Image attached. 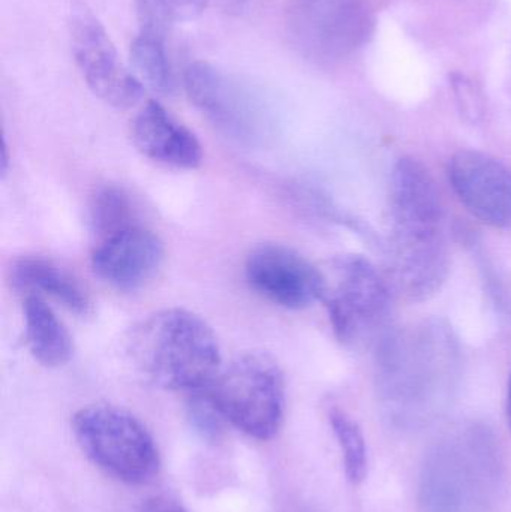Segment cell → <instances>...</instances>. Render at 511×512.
Instances as JSON below:
<instances>
[{
    "label": "cell",
    "mask_w": 511,
    "mask_h": 512,
    "mask_svg": "<svg viewBox=\"0 0 511 512\" xmlns=\"http://www.w3.org/2000/svg\"><path fill=\"white\" fill-rule=\"evenodd\" d=\"M390 221V282L408 300H426L446 282L449 251L440 192L417 159L401 158L393 167Z\"/></svg>",
    "instance_id": "6da1fadb"
},
{
    "label": "cell",
    "mask_w": 511,
    "mask_h": 512,
    "mask_svg": "<svg viewBox=\"0 0 511 512\" xmlns=\"http://www.w3.org/2000/svg\"><path fill=\"white\" fill-rule=\"evenodd\" d=\"M503 451L482 424L456 427L423 459L419 480L422 512H492L506 481Z\"/></svg>",
    "instance_id": "7a4b0ae2"
},
{
    "label": "cell",
    "mask_w": 511,
    "mask_h": 512,
    "mask_svg": "<svg viewBox=\"0 0 511 512\" xmlns=\"http://www.w3.org/2000/svg\"><path fill=\"white\" fill-rule=\"evenodd\" d=\"M126 355L156 387L168 391L204 390L222 367L221 348L212 327L191 310H158L134 325Z\"/></svg>",
    "instance_id": "3957f363"
},
{
    "label": "cell",
    "mask_w": 511,
    "mask_h": 512,
    "mask_svg": "<svg viewBox=\"0 0 511 512\" xmlns=\"http://www.w3.org/2000/svg\"><path fill=\"white\" fill-rule=\"evenodd\" d=\"M207 396L231 426L257 441L278 435L285 417V379L275 358L246 352L221 367Z\"/></svg>",
    "instance_id": "277c9868"
},
{
    "label": "cell",
    "mask_w": 511,
    "mask_h": 512,
    "mask_svg": "<svg viewBox=\"0 0 511 512\" xmlns=\"http://www.w3.org/2000/svg\"><path fill=\"white\" fill-rule=\"evenodd\" d=\"M71 424L78 447L96 468L128 486L155 480L161 468L158 447L131 412L113 405L84 406Z\"/></svg>",
    "instance_id": "5b68a950"
},
{
    "label": "cell",
    "mask_w": 511,
    "mask_h": 512,
    "mask_svg": "<svg viewBox=\"0 0 511 512\" xmlns=\"http://www.w3.org/2000/svg\"><path fill=\"white\" fill-rule=\"evenodd\" d=\"M321 271V301L339 342L351 345L368 339L389 313V282L362 255L336 256Z\"/></svg>",
    "instance_id": "8992f818"
},
{
    "label": "cell",
    "mask_w": 511,
    "mask_h": 512,
    "mask_svg": "<svg viewBox=\"0 0 511 512\" xmlns=\"http://www.w3.org/2000/svg\"><path fill=\"white\" fill-rule=\"evenodd\" d=\"M419 343L413 339H393L387 346L381 375L384 408L393 423L417 427L440 408L444 390L443 366L437 358L417 354Z\"/></svg>",
    "instance_id": "52a82bcc"
},
{
    "label": "cell",
    "mask_w": 511,
    "mask_h": 512,
    "mask_svg": "<svg viewBox=\"0 0 511 512\" xmlns=\"http://www.w3.org/2000/svg\"><path fill=\"white\" fill-rule=\"evenodd\" d=\"M71 38L75 62L96 98L117 110L143 99V81L122 65L107 30L81 3L72 8Z\"/></svg>",
    "instance_id": "ba28073f"
},
{
    "label": "cell",
    "mask_w": 511,
    "mask_h": 512,
    "mask_svg": "<svg viewBox=\"0 0 511 512\" xmlns=\"http://www.w3.org/2000/svg\"><path fill=\"white\" fill-rule=\"evenodd\" d=\"M245 276L260 297L284 309H306L323 297L321 268L279 243H263L252 249L246 256Z\"/></svg>",
    "instance_id": "9c48e42d"
},
{
    "label": "cell",
    "mask_w": 511,
    "mask_h": 512,
    "mask_svg": "<svg viewBox=\"0 0 511 512\" xmlns=\"http://www.w3.org/2000/svg\"><path fill=\"white\" fill-rule=\"evenodd\" d=\"M449 180L462 206L483 224L511 228V168L479 150H459L449 164Z\"/></svg>",
    "instance_id": "30bf717a"
},
{
    "label": "cell",
    "mask_w": 511,
    "mask_h": 512,
    "mask_svg": "<svg viewBox=\"0 0 511 512\" xmlns=\"http://www.w3.org/2000/svg\"><path fill=\"white\" fill-rule=\"evenodd\" d=\"M164 259V243L158 234L134 224L99 240L92 254V268L102 282L132 292L158 276Z\"/></svg>",
    "instance_id": "8fae6325"
},
{
    "label": "cell",
    "mask_w": 511,
    "mask_h": 512,
    "mask_svg": "<svg viewBox=\"0 0 511 512\" xmlns=\"http://www.w3.org/2000/svg\"><path fill=\"white\" fill-rule=\"evenodd\" d=\"M290 24L303 47L336 56L362 38L366 18L359 0H293Z\"/></svg>",
    "instance_id": "7c38bea8"
},
{
    "label": "cell",
    "mask_w": 511,
    "mask_h": 512,
    "mask_svg": "<svg viewBox=\"0 0 511 512\" xmlns=\"http://www.w3.org/2000/svg\"><path fill=\"white\" fill-rule=\"evenodd\" d=\"M131 137L144 158L164 167L195 170L203 162L197 135L159 102L149 101L141 108L132 122Z\"/></svg>",
    "instance_id": "4fadbf2b"
},
{
    "label": "cell",
    "mask_w": 511,
    "mask_h": 512,
    "mask_svg": "<svg viewBox=\"0 0 511 512\" xmlns=\"http://www.w3.org/2000/svg\"><path fill=\"white\" fill-rule=\"evenodd\" d=\"M183 84L192 104L222 131L246 137L252 129L248 101L236 84L215 66L194 62L185 69Z\"/></svg>",
    "instance_id": "5bb4252c"
},
{
    "label": "cell",
    "mask_w": 511,
    "mask_h": 512,
    "mask_svg": "<svg viewBox=\"0 0 511 512\" xmlns=\"http://www.w3.org/2000/svg\"><path fill=\"white\" fill-rule=\"evenodd\" d=\"M11 279L26 294L48 295L75 315L92 313V298L86 286L53 259L39 255L21 256L12 264Z\"/></svg>",
    "instance_id": "9a60e30c"
},
{
    "label": "cell",
    "mask_w": 511,
    "mask_h": 512,
    "mask_svg": "<svg viewBox=\"0 0 511 512\" xmlns=\"http://www.w3.org/2000/svg\"><path fill=\"white\" fill-rule=\"evenodd\" d=\"M24 339L33 360L48 369L65 366L74 354V342L62 319L44 297L26 294L23 300Z\"/></svg>",
    "instance_id": "2e32d148"
},
{
    "label": "cell",
    "mask_w": 511,
    "mask_h": 512,
    "mask_svg": "<svg viewBox=\"0 0 511 512\" xmlns=\"http://www.w3.org/2000/svg\"><path fill=\"white\" fill-rule=\"evenodd\" d=\"M131 62L140 80L155 92L171 95L176 89L164 38L140 32L131 45Z\"/></svg>",
    "instance_id": "e0dca14e"
},
{
    "label": "cell",
    "mask_w": 511,
    "mask_h": 512,
    "mask_svg": "<svg viewBox=\"0 0 511 512\" xmlns=\"http://www.w3.org/2000/svg\"><path fill=\"white\" fill-rule=\"evenodd\" d=\"M90 225L98 239L137 224L131 198L119 186L99 188L90 201Z\"/></svg>",
    "instance_id": "ac0fdd59"
},
{
    "label": "cell",
    "mask_w": 511,
    "mask_h": 512,
    "mask_svg": "<svg viewBox=\"0 0 511 512\" xmlns=\"http://www.w3.org/2000/svg\"><path fill=\"white\" fill-rule=\"evenodd\" d=\"M329 420L342 451L347 480L357 486L365 481L368 474V447L365 436L359 424L341 409H332Z\"/></svg>",
    "instance_id": "d6986e66"
},
{
    "label": "cell",
    "mask_w": 511,
    "mask_h": 512,
    "mask_svg": "<svg viewBox=\"0 0 511 512\" xmlns=\"http://www.w3.org/2000/svg\"><path fill=\"white\" fill-rule=\"evenodd\" d=\"M188 417L192 427L207 441H218L227 423L207 396L206 390L189 394Z\"/></svg>",
    "instance_id": "ffe728a7"
},
{
    "label": "cell",
    "mask_w": 511,
    "mask_h": 512,
    "mask_svg": "<svg viewBox=\"0 0 511 512\" xmlns=\"http://www.w3.org/2000/svg\"><path fill=\"white\" fill-rule=\"evenodd\" d=\"M135 8L140 21V32L147 35L165 39L168 30L179 20L170 0H135Z\"/></svg>",
    "instance_id": "44dd1931"
},
{
    "label": "cell",
    "mask_w": 511,
    "mask_h": 512,
    "mask_svg": "<svg viewBox=\"0 0 511 512\" xmlns=\"http://www.w3.org/2000/svg\"><path fill=\"white\" fill-rule=\"evenodd\" d=\"M179 20H192L207 8L209 0H170Z\"/></svg>",
    "instance_id": "7402d4cb"
},
{
    "label": "cell",
    "mask_w": 511,
    "mask_h": 512,
    "mask_svg": "<svg viewBox=\"0 0 511 512\" xmlns=\"http://www.w3.org/2000/svg\"><path fill=\"white\" fill-rule=\"evenodd\" d=\"M143 512H186L185 508L167 496H156L144 505Z\"/></svg>",
    "instance_id": "603a6c76"
},
{
    "label": "cell",
    "mask_w": 511,
    "mask_h": 512,
    "mask_svg": "<svg viewBox=\"0 0 511 512\" xmlns=\"http://www.w3.org/2000/svg\"><path fill=\"white\" fill-rule=\"evenodd\" d=\"M9 170V155H8V146L3 144L2 149V162H0V171H2V176L5 177L8 174Z\"/></svg>",
    "instance_id": "cb8c5ba5"
},
{
    "label": "cell",
    "mask_w": 511,
    "mask_h": 512,
    "mask_svg": "<svg viewBox=\"0 0 511 512\" xmlns=\"http://www.w3.org/2000/svg\"><path fill=\"white\" fill-rule=\"evenodd\" d=\"M507 418L511 427V375L509 379V390H507Z\"/></svg>",
    "instance_id": "d4e9b609"
}]
</instances>
